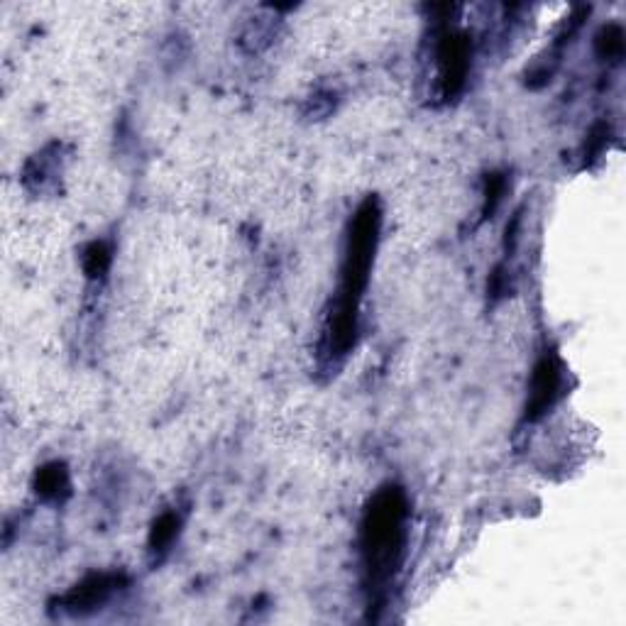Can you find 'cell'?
Wrapping results in <instances>:
<instances>
[{
	"mask_svg": "<svg viewBox=\"0 0 626 626\" xmlns=\"http://www.w3.org/2000/svg\"><path fill=\"white\" fill-rule=\"evenodd\" d=\"M507 194V177L504 174H487L485 179V203H482V218H492L497 206Z\"/></svg>",
	"mask_w": 626,
	"mask_h": 626,
	"instance_id": "obj_11",
	"label": "cell"
},
{
	"mask_svg": "<svg viewBox=\"0 0 626 626\" xmlns=\"http://www.w3.org/2000/svg\"><path fill=\"white\" fill-rule=\"evenodd\" d=\"M595 52L600 59L619 62L624 54V30L619 25H604L595 37Z\"/></svg>",
	"mask_w": 626,
	"mask_h": 626,
	"instance_id": "obj_10",
	"label": "cell"
},
{
	"mask_svg": "<svg viewBox=\"0 0 626 626\" xmlns=\"http://www.w3.org/2000/svg\"><path fill=\"white\" fill-rule=\"evenodd\" d=\"M409 499L402 487H382L362 516L360 548L372 595H384L389 580L402 568L409 536Z\"/></svg>",
	"mask_w": 626,
	"mask_h": 626,
	"instance_id": "obj_2",
	"label": "cell"
},
{
	"mask_svg": "<svg viewBox=\"0 0 626 626\" xmlns=\"http://www.w3.org/2000/svg\"><path fill=\"white\" fill-rule=\"evenodd\" d=\"M382 208L375 196H367L350 218L345 255L340 265V284L328 309L326 326L321 336V362L336 367L358 340L360 301L370 282L372 262H375L377 243H380Z\"/></svg>",
	"mask_w": 626,
	"mask_h": 626,
	"instance_id": "obj_1",
	"label": "cell"
},
{
	"mask_svg": "<svg viewBox=\"0 0 626 626\" xmlns=\"http://www.w3.org/2000/svg\"><path fill=\"white\" fill-rule=\"evenodd\" d=\"M32 487H35V494L42 502H64L71 492V477L67 463L52 460V463L42 465V468L35 472Z\"/></svg>",
	"mask_w": 626,
	"mask_h": 626,
	"instance_id": "obj_6",
	"label": "cell"
},
{
	"mask_svg": "<svg viewBox=\"0 0 626 626\" xmlns=\"http://www.w3.org/2000/svg\"><path fill=\"white\" fill-rule=\"evenodd\" d=\"M433 59H436V91L438 98L450 101L465 89L472 64V42L463 30L443 23L436 30V45H433Z\"/></svg>",
	"mask_w": 626,
	"mask_h": 626,
	"instance_id": "obj_3",
	"label": "cell"
},
{
	"mask_svg": "<svg viewBox=\"0 0 626 626\" xmlns=\"http://www.w3.org/2000/svg\"><path fill=\"white\" fill-rule=\"evenodd\" d=\"M507 294H509V274L507 269L499 265L492 269L490 279H487V296H490V301L494 304V301L504 299Z\"/></svg>",
	"mask_w": 626,
	"mask_h": 626,
	"instance_id": "obj_12",
	"label": "cell"
},
{
	"mask_svg": "<svg viewBox=\"0 0 626 626\" xmlns=\"http://www.w3.org/2000/svg\"><path fill=\"white\" fill-rule=\"evenodd\" d=\"M111 262H113V250H111V245L103 243V240H93V243L86 245L84 252H81V269H84L86 279H91V282H101V279H106L108 269H111Z\"/></svg>",
	"mask_w": 626,
	"mask_h": 626,
	"instance_id": "obj_9",
	"label": "cell"
},
{
	"mask_svg": "<svg viewBox=\"0 0 626 626\" xmlns=\"http://www.w3.org/2000/svg\"><path fill=\"white\" fill-rule=\"evenodd\" d=\"M181 531V514L177 509H167L152 521L150 538H147V546H150V556L155 563L167 558V553L172 551V546L177 543Z\"/></svg>",
	"mask_w": 626,
	"mask_h": 626,
	"instance_id": "obj_7",
	"label": "cell"
},
{
	"mask_svg": "<svg viewBox=\"0 0 626 626\" xmlns=\"http://www.w3.org/2000/svg\"><path fill=\"white\" fill-rule=\"evenodd\" d=\"M125 575L120 573H91L84 580L76 582L67 595L59 600V609L69 617H89L98 612L106 602H111L115 592L125 587Z\"/></svg>",
	"mask_w": 626,
	"mask_h": 626,
	"instance_id": "obj_5",
	"label": "cell"
},
{
	"mask_svg": "<svg viewBox=\"0 0 626 626\" xmlns=\"http://www.w3.org/2000/svg\"><path fill=\"white\" fill-rule=\"evenodd\" d=\"M563 384H565L563 360H560L556 350H546L534 365V372H531L529 402H526L524 414V419L529 421V424L541 421L543 416L558 404V399L563 397Z\"/></svg>",
	"mask_w": 626,
	"mask_h": 626,
	"instance_id": "obj_4",
	"label": "cell"
},
{
	"mask_svg": "<svg viewBox=\"0 0 626 626\" xmlns=\"http://www.w3.org/2000/svg\"><path fill=\"white\" fill-rule=\"evenodd\" d=\"M59 152H62V145H57V142L49 145L47 150L37 152L25 167V184L32 186L35 191H45L59 177V172H62V167H59V157L62 155Z\"/></svg>",
	"mask_w": 626,
	"mask_h": 626,
	"instance_id": "obj_8",
	"label": "cell"
}]
</instances>
